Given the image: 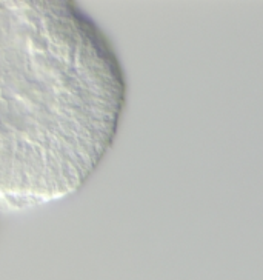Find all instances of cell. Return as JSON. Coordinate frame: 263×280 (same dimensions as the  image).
I'll return each instance as SVG.
<instances>
[]
</instances>
